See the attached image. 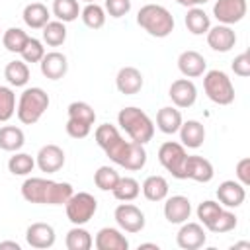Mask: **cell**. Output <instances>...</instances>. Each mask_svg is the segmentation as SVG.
Returning a JSON list of instances; mask_svg holds the SVG:
<instances>
[{
  "label": "cell",
  "mask_w": 250,
  "mask_h": 250,
  "mask_svg": "<svg viewBox=\"0 0 250 250\" xmlns=\"http://www.w3.org/2000/svg\"><path fill=\"white\" fill-rule=\"evenodd\" d=\"M94 139L111 162L123 166L125 170H131V172L145 168V164H146L145 145L135 143L131 139L125 141V137L119 133V129L115 125H111V123L98 125L94 131Z\"/></svg>",
  "instance_id": "cell-1"
},
{
  "label": "cell",
  "mask_w": 250,
  "mask_h": 250,
  "mask_svg": "<svg viewBox=\"0 0 250 250\" xmlns=\"http://www.w3.org/2000/svg\"><path fill=\"white\" fill-rule=\"evenodd\" d=\"M68 182H55L47 178H27L21 184V197L37 205H64L72 195Z\"/></svg>",
  "instance_id": "cell-2"
},
{
  "label": "cell",
  "mask_w": 250,
  "mask_h": 250,
  "mask_svg": "<svg viewBox=\"0 0 250 250\" xmlns=\"http://www.w3.org/2000/svg\"><path fill=\"white\" fill-rule=\"evenodd\" d=\"M117 123L125 131V135L141 145H146L154 137V123L152 119L135 105H127L117 113Z\"/></svg>",
  "instance_id": "cell-3"
},
{
  "label": "cell",
  "mask_w": 250,
  "mask_h": 250,
  "mask_svg": "<svg viewBox=\"0 0 250 250\" xmlns=\"http://www.w3.org/2000/svg\"><path fill=\"white\" fill-rule=\"evenodd\" d=\"M137 23L152 37H168L174 31V16L160 4H145L137 14Z\"/></svg>",
  "instance_id": "cell-4"
},
{
  "label": "cell",
  "mask_w": 250,
  "mask_h": 250,
  "mask_svg": "<svg viewBox=\"0 0 250 250\" xmlns=\"http://www.w3.org/2000/svg\"><path fill=\"white\" fill-rule=\"evenodd\" d=\"M47 109H49V94L39 86H31L20 94L16 115L23 125H33L43 117Z\"/></svg>",
  "instance_id": "cell-5"
},
{
  "label": "cell",
  "mask_w": 250,
  "mask_h": 250,
  "mask_svg": "<svg viewBox=\"0 0 250 250\" xmlns=\"http://www.w3.org/2000/svg\"><path fill=\"white\" fill-rule=\"evenodd\" d=\"M203 90L207 94V98L217 104V105H230L234 102V86L230 82V78L227 76V72L213 68L203 72Z\"/></svg>",
  "instance_id": "cell-6"
},
{
  "label": "cell",
  "mask_w": 250,
  "mask_h": 250,
  "mask_svg": "<svg viewBox=\"0 0 250 250\" xmlns=\"http://www.w3.org/2000/svg\"><path fill=\"white\" fill-rule=\"evenodd\" d=\"M64 207H66V217L72 225H86L94 217V213L98 211V201L92 193L78 191V193H72L68 197Z\"/></svg>",
  "instance_id": "cell-7"
},
{
  "label": "cell",
  "mask_w": 250,
  "mask_h": 250,
  "mask_svg": "<svg viewBox=\"0 0 250 250\" xmlns=\"http://www.w3.org/2000/svg\"><path fill=\"white\" fill-rule=\"evenodd\" d=\"M186 158H188V152H186V146L182 143L166 141L158 148L160 164L166 168V172H170L178 180H184V162H186Z\"/></svg>",
  "instance_id": "cell-8"
},
{
  "label": "cell",
  "mask_w": 250,
  "mask_h": 250,
  "mask_svg": "<svg viewBox=\"0 0 250 250\" xmlns=\"http://www.w3.org/2000/svg\"><path fill=\"white\" fill-rule=\"evenodd\" d=\"M113 219H115L117 227H119L123 232H131V234L141 232V230L145 229V223H146L145 213H143L137 205H133V203H129V201H123L121 205L115 207Z\"/></svg>",
  "instance_id": "cell-9"
},
{
  "label": "cell",
  "mask_w": 250,
  "mask_h": 250,
  "mask_svg": "<svg viewBox=\"0 0 250 250\" xmlns=\"http://www.w3.org/2000/svg\"><path fill=\"white\" fill-rule=\"evenodd\" d=\"M248 4L246 0H217L213 4V16L217 18L219 23L232 25L238 23L246 16Z\"/></svg>",
  "instance_id": "cell-10"
},
{
  "label": "cell",
  "mask_w": 250,
  "mask_h": 250,
  "mask_svg": "<svg viewBox=\"0 0 250 250\" xmlns=\"http://www.w3.org/2000/svg\"><path fill=\"white\" fill-rule=\"evenodd\" d=\"M215 176L213 164L197 154H188L186 162H184V180H193L199 184H207L211 182Z\"/></svg>",
  "instance_id": "cell-11"
},
{
  "label": "cell",
  "mask_w": 250,
  "mask_h": 250,
  "mask_svg": "<svg viewBox=\"0 0 250 250\" xmlns=\"http://www.w3.org/2000/svg\"><path fill=\"white\" fill-rule=\"evenodd\" d=\"M168 96H170V100H172V104L176 107L186 109V107H191L195 104V100H197V88H195V84L189 78H178V80H174L170 84Z\"/></svg>",
  "instance_id": "cell-12"
},
{
  "label": "cell",
  "mask_w": 250,
  "mask_h": 250,
  "mask_svg": "<svg viewBox=\"0 0 250 250\" xmlns=\"http://www.w3.org/2000/svg\"><path fill=\"white\" fill-rule=\"evenodd\" d=\"M207 240V234H205V229L201 223H182L178 234H176V242L180 248L184 250H197L205 244Z\"/></svg>",
  "instance_id": "cell-13"
},
{
  "label": "cell",
  "mask_w": 250,
  "mask_h": 250,
  "mask_svg": "<svg viewBox=\"0 0 250 250\" xmlns=\"http://www.w3.org/2000/svg\"><path fill=\"white\" fill-rule=\"evenodd\" d=\"M35 164L41 172L47 174H55L64 166V150L59 145H45L39 148L37 156H35Z\"/></svg>",
  "instance_id": "cell-14"
},
{
  "label": "cell",
  "mask_w": 250,
  "mask_h": 250,
  "mask_svg": "<svg viewBox=\"0 0 250 250\" xmlns=\"http://www.w3.org/2000/svg\"><path fill=\"white\" fill-rule=\"evenodd\" d=\"M207 45L217 53H229L236 45V33L230 25L217 23L207 31Z\"/></svg>",
  "instance_id": "cell-15"
},
{
  "label": "cell",
  "mask_w": 250,
  "mask_h": 250,
  "mask_svg": "<svg viewBox=\"0 0 250 250\" xmlns=\"http://www.w3.org/2000/svg\"><path fill=\"white\" fill-rule=\"evenodd\" d=\"M25 240L31 248L45 250V248H51L55 244L57 234L49 223H31L25 230Z\"/></svg>",
  "instance_id": "cell-16"
},
{
  "label": "cell",
  "mask_w": 250,
  "mask_h": 250,
  "mask_svg": "<svg viewBox=\"0 0 250 250\" xmlns=\"http://www.w3.org/2000/svg\"><path fill=\"white\" fill-rule=\"evenodd\" d=\"M217 199L223 207H229V209L240 207L246 199V189L238 180L236 182L234 180H225L217 188Z\"/></svg>",
  "instance_id": "cell-17"
},
{
  "label": "cell",
  "mask_w": 250,
  "mask_h": 250,
  "mask_svg": "<svg viewBox=\"0 0 250 250\" xmlns=\"http://www.w3.org/2000/svg\"><path fill=\"white\" fill-rule=\"evenodd\" d=\"M94 246L98 250H127L129 248V240L123 234L121 229L115 227H104L96 232L94 238Z\"/></svg>",
  "instance_id": "cell-18"
},
{
  "label": "cell",
  "mask_w": 250,
  "mask_h": 250,
  "mask_svg": "<svg viewBox=\"0 0 250 250\" xmlns=\"http://www.w3.org/2000/svg\"><path fill=\"white\" fill-rule=\"evenodd\" d=\"M191 215V203L186 195H172V197H166V203H164V217L168 223L172 225H182L189 219Z\"/></svg>",
  "instance_id": "cell-19"
},
{
  "label": "cell",
  "mask_w": 250,
  "mask_h": 250,
  "mask_svg": "<svg viewBox=\"0 0 250 250\" xmlns=\"http://www.w3.org/2000/svg\"><path fill=\"white\" fill-rule=\"evenodd\" d=\"M39 66H41V74L49 80H61L66 70H68V61L62 53L59 51H51V53H45L43 59L39 61Z\"/></svg>",
  "instance_id": "cell-20"
},
{
  "label": "cell",
  "mask_w": 250,
  "mask_h": 250,
  "mask_svg": "<svg viewBox=\"0 0 250 250\" xmlns=\"http://www.w3.org/2000/svg\"><path fill=\"white\" fill-rule=\"evenodd\" d=\"M143 84H145L143 74L135 66H123V68H119V72L115 76V86L125 96H133V94L141 92Z\"/></svg>",
  "instance_id": "cell-21"
},
{
  "label": "cell",
  "mask_w": 250,
  "mask_h": 250,
  "mask_svg": "<svg viewBox=\"0 0 250 250\" xmlns=\"http://www.w3.org/2000/svg\"><path fill=\"white\" fill-rule=\"evenodd\" d=\"M178 68H180V72L186 78H197V76H203V72L207 68V62H205V59H203L201 53L189 49V51L180 53V57H178Z\"/></svg>",
  "instance_id": "cell-22"
},
{
  "label": "cell",
  "mask_w": 250,
  "mask_h": 250,
  "mask_svg": "<svg viewBox=\"0 0 250 250\" xmlns=\"http://www.w3.org/2000/svg\"><path fill=\"white\" fill-rule=\"evenodd\" d=\"M178 133H180L182 145L188 146V148H199L205 141V127H203V123H199L195 119L182 121Z\"/></svg>",
  "instance_id": "cell-23"
},
{
  "label": "cell",
  "mask_w": 250,
  "mask_h": 250,
  "mask_svg": "<svg viewBox=\"0 0 250 250\" xmlns=\"http://www.w3.org/2000/svg\"><path fill=\"white\" fill-rule=\"evenodd\" d=\"M143 195L148 199V201H164L168 197V191H170V186H168V180L164 176H158V174H152L148 176L143 186Z\"/></svg>",
  "instance_id": "cell-24"
},
{
  "label": "cell",
  "mask_w": 250,
  "mask_h": 250,
  "mask_svg": "<svg viewBox=\"0 0 250 250\" xmlns=\"http://www.w3.org/2000/svg\"><path fill=\"white\" fill-rule=\"evenodd\" d=\"M182 113L180 109L172 107V105H166V107H160L158 113H156V127L164 133V135H174L180 131V125H182Z\"/></svg>",
  "instance_id": "cell-25"
},
{
  "label": "cell",
  "mask_w": 250,
  "mask_h": 250,
  "mask_svg": "<svg viewBox=\"0 0 250 250\" xmlns=\"http://www.w3.org/2000/svg\"><path fill=\"white\" fill-rule=\"evenodd\" d=\"M21 18H23V21H25L27 27H31V29H43V25L49 21L51 14H49V10H47L45 4H41V2H31V4H27V6L23 8Z\"/></svg>",
  "instance_id": "cell-26"
},
{
  "label": "cell",
  "mask_w": 250,
  "mask_h": 250,
  "mask_svg": "<svg viewBox=\"0 0 250 250\" xmlns=\"http://www.w3.org/2000/svg\"><path fill=\"white\" fill-rule=\"evenodd\" d=\"M25 143V135L16 125L0 127V148L6 152H18Z\"/></svg>",
  "instance_id": "cell-27"
},
{
  "label": "cell",
  "mask_w": 250,
  "mask_h": 250,
  "mask_svg": "<svg viewBox=\"0 0 250 250\" xmlns=\"http://www.w3.org/2000/svg\"><path fill=\"white\" fill-rule=\"evenodd\" d=\"M186 27H188V31L193 33V35H203V33L209 31L211 20H209V16L205 14L203 8L193 6V8H188V14H186Z\"/></svg>",
  "instance_id": "cell-28"
},
{
  "label": "cell",
  "mask_w": 250,
  "mask_h": 250,
  "mask_svg": "<svg viewBox=\"0 0 250 250\" xmlns=\"http://www.w3.org/2000/svg\"><path fill=\"white\" fill-rule=\"evenodd\" d=\"M92 244H94V238L82 225H74L64 236V246L68 250H90Z\"/></svg>",
  "instance_id": "cell-29"
},
{
  "label": "cell",
  "mask_w": 250,
  "mask_h": 250,
  "mask_svg": "<svg viewBox=\"0 0 250 250\" xmlns=\"http://www.w3.org/2000/svg\"><path fill=\"white\" fill-rule=\"evenodd\" d=\"M4 78L8 80L10 86H16V88L25 86L27 80H29V66H27V62H23V61L8 62L6 68H4Z\"/></svg>",
  "instance_id": "cell-30"
},
{
  "label": "cell",
  "mask_w": 250,
  "mask_h": 250,
  "mask_svg": "<svg viewBox=\"0 0 250 250\" xmlns=\"http://www.w3.org/2000/svg\"><path fill=\"white\" fill-rule=\"evenodd\" d=\"M111 193H113V197L119 199V201H133V199H137L139 193H141V184H139L135 178L125 176V178H119V180H117V184H115V188L111 189Z\"/></svg>",
  "instance_id": "cell-31"
},
{
  "label": "cell",
  "mask_w": 250,
  "mask_h": 250,
  "mask_svg": "<svg viewBox=\"0 0 250 250\" xmlns=\"http://www.w3.org/2000/svg\"><path fill=\"white\" fill-rule=\"evenodd\" d=\"M53 14L62 23L74 21L80 16V4L78 0H53Z\"/></svg>",
  "instance_id": "cell-32"
},
{
  "label": "cell",
  "mask_w": 250,
  "mask_h": 250,
  "mask_svg": "<svg viewBox=\"0 0 250 250\" xmlns=\"http://www.w3.org/2000/svg\"><path fill=\"white\" fill-rule=\"evenodd\" d=\"M80 18H82V21H84L86 27H90V29H100V27H104V23H105V10H104L100 4L90 2V4H86V6L80 10Z\"/></svg>",
  "instance_id": "cell-33"
},
{
  "label": "cell",
  "mask_w": 250,
  "mask_h": 250,
  "mask_svg": "<svg viewBox=\"0 0 250 250\" xmlns=\"http://www.w3.org/2000/svg\"><path fill=\"white\" fill-rule=\"evenodd\" d=\"M43 41L47 45H51V47L62 45L66 41V25L62 21H59V20H55V21L49 20L43 25Z\"/></svg>",
  "instance_id": "cell-34"
},
{
  "label": "cell",
  "mask_w": 250,
  "mask_h": 250,
  "mask_svg": "<svg viewBox=\"0 0 250 250\" xmlns=\"http://www.w3.org/2000/svg\"><path fill=\"white\" fill-rule=\"evenodd\" d=\"M33 168H35V160L27 152H14V156H10L8 160V170L14 176H27L33 172Z\"/></svg>",
  "instance_id": "cell-35"
},
{
  "label": "cell",
  "mask_w": 250,
  "mask_h": 250,
  "mask_svg": "<svg viewBox=\"0 0 250 250\" xmlns=\"http://www.w3.org/2000/svg\"><path fill=\"white\" fill-rule=\"evenodd\" d=\"M29 35L21 29V27H10L4 31L2 35V45L10 51V53H21V49L25 47Z\"/></svg>",
  "instance_id": "cell-36"
},
{
  "label": "cell",
  "mask_w": 250,
  "mask_h": 250,
  "mask_svg": "<svg viewBox=\"0 0 250 250\" xmlns=\"http://www.w3.org/2000/svg\"><path fill=\"white\" fill-rule=\"evenodd\" d=\"M119 172L111 166H100L96 172H94V184L102 189V191H111L119 180Z\"/></svg>",
  "instance_id": "cell-37"
},
{
  "label": "cell",
  "mask_w": 250,
  "mask_h": 250,
  "mask_svg": "<svg viewBox=\"0 0 250 250\" xmlns=\"http://www.w3.org/2000/svg\"><path fill=\"white\" fill-rule=\"evenodd\" d=\"M223 211V205L219 203V201H213V199H205V201H201L199 205H197V219L201 221V225L205 227V229H209L211 227V223L219 217V213Z\"/></svg>",
  "instance_id": "cell-38"
},
{
  "label": "cell",
  "mask_w": 250,
  "mask_h": 250,
  "mask_svg": "<svg viewBox=\"0 0 250 250\" xmlns=\"http://www.w3.org/2000/svg\"><path fill=\"white\" fill-rule=\"evenodd\" d=\"M66 111H68V119H76V121H82L88 125H94V121H96V111L86 102H72Z\"/></svg>",
  "instance_id": "cell-39"
},
{
  "label": "cell",
  "mask_w": 250,
  "mask_h": 250,
  "mask_svg": "<svg viewBox=\"0 0 250 250\" xmlns=\"http://www.w3.org/2000/svg\"><path fill=\"white\" fill-rule=\"evenodd\" d=\"M16 113V94L10 86H0V123H6Z\"/></svg>",
  "instance_id": "cell-40"
},
{
  "label": "cell",
  "mask_w": 250,
  "mask_h": 250,
  "mask_svg": "<svg viewBox=\"0 0 250 250\" xmlns=\"http://www.w3.org/2000/svg\"><path fill=\"white\" fill-rule=\"evenodd\" d=\"M236 215L234 213H230V211H227V209H223L221 213H219V217L211 223V227L207 229V230H211V232H217V234H221V232H230V230H234L236 229Z\"/></svg>",
  "instance_id": "cell-41"
},
{
  "label": "cell",
  "mask_w": 250,
  "mask_h": 250,
  "mask_svg": "<svg viewBox=\"0 0 250 250\" xmlns=\"http://www.w3.org/2000/svg\"><path fill=\"white\" fill-rule=\"evenodd\" d=\"M20 55H21V61H23V62H31V64H33V62H39V61L43 59L45 47H43V43H41L39 39L29 37Z\"/></svg>",
  "instance_id": "cell-42"
},
{
  "label": "cell",
  "mask_w": 250,
  "mask_h": 250,
  "mask_svg": "<svg viewBox=\"0 0 250 250\" xmlns=\"http://www.w3.org/2000/svg\"><path fill=\"white\" fill-rule=\"evenodd\" d=\"M111 18H123L131 12V0H105L104 8Z\"/></svg>",
  "instance_id": "cell-43"
},
{
  "label": "cell",
  "mask_w": 250,
  "mask_h": 250,
  "mask_svg": "<svg viewBox=\"0 0 250 250\" xmlns=\"http://www.w3.org/2000/svg\"><path fill=\"white\" fill-rule=\"evenodd\" d=\"M90 131H92V125H88V123H82V121H76V119L66 121V133L72 139H86L90 135Z\"/></svg>",
  "instance_id": "cell-44"
},
{
  "label": "cell",
  "mask_w": 250,
  "mask_h": 250,
  "mask_svg": "<svg viewBox=\"0 0 250 250\" xmlns=\"http://www.w3.org/2000/svg\"><path fill=\"white\" fill-rule=\"evenodd\" d=\"M230 66H232L234 74H238V76H242V78L250 76V53L244 51V53H240L238 57H234V61H232Z\"/></svg>",
  "instance_id": "cell-45"
},
{
  "label": "cell",
  "mask_w": 250,
  "mask_h": 250,
  "mask_svg": "<svg viewBox=\"0 0 250 250\" xmlns=\"http://www.w3.org/2000/svg\"><path fill=\"white\" fill-rule=\"evenodd\" d=\"M236 180L246 188L250 186V158L244 156L236 162Z\"/></svg>",
  "instance_id": "cell-46"
},
{
  "label": "cell",
  "mask_w": 250,
  "mask_h": 250,
  "mask_svg": "<svg viewBox=\"0 0 250 250\" xmlns=\"http://www.w3.org/2000/svg\"><path fill=\"white\" fill-rule=\"evenodd\" d=\"M6 248H10V250H21V246H20L18 242H14V240H4V242H0V250H6Z\"/></svg>",
  "instance_id": "cell-47"
},
{
  "label": "cell",
  "mask_w": 250,
  "mask_h": 250,
  "mask_svg": "<svg viewBox=\"0 0 250 250\" xmlns=\"http://www.w3.org/2000/svg\"><path fill=\"white\" fill-rule=\"evenodd\" d=\"M180 6H186V8H193L197 6V0H176Z\"/></svg>",
  "instance_id": "cell-48"
},
{
  "label": "cell",
  "mask_w": 250,
  "mask_h": 250,
  "mask_svg": "<svg viewBox=\"0 0 250 250\" xmlns=\"http://www.w3.org/2000/svg\"><path fill=\"white\" fill-rule=\"evenodd\" d=\"M238 248H244V250H250V242H236L232 246V250H238Z\"/></svg>",
  "instance_id": "cell-49"
},
{
  "label": "cell",
  "mask_w": 250,
  "mask_h": 250,
  "mask_svg": "<svg viewBox=\"0 0 250 250\" xmlns=\"http://www.w3.org/2000/svg\"><path fill=\"white\" fill-rule=\"evenodd\" d=\"M139 248H154V250H158V244H152V242H146V244H139Z\"/></svg>",
  "instance_id": "cell-50"
},
{
  "label": "cell",
  "mask_w": 250,
  "mask_h": 250,
  "mask_svg": "<svg viewBox=\"0 0 250 250\" xmlns=\"http://www.w3.org/2000/svg\"><path fill=\"white\" fill-rule=\"evenodd\" d=\"M205 2H209V0H197V6H199V4H205Z\"/></svg>",
  "instance_id": "cell-51"
},
{
  "label": "cell",
  "mask_w": 250,
  "mask_h": 250,
  "mask_svg": "<svg viewBox=\"0 0 250 250\" xmlns=\"http://www.w3.org/2000/svg\"><path fill=\"white\" fill-rule=\"evenodd\" d=\"M82 2H86V4H90V2H96V0H82Z\"/></svg>",
  "instance_id": "cell-52"
}]
</instances>
